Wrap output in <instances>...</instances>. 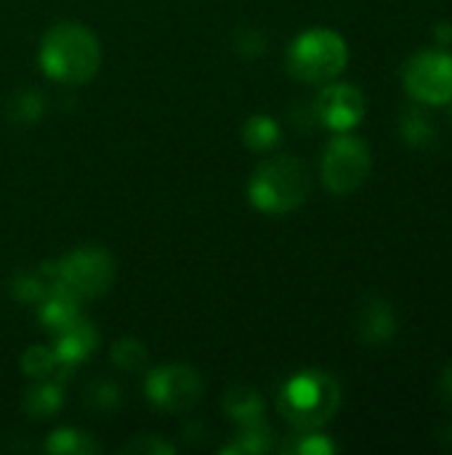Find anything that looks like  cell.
<instances>
[{
    "instance_id": "6da1fadb",
    "label": "cell",
    "mask_w": 452,
    "mask_h": 455,
    "mask_svg": "<svg viewBox=\"0 0 452 455\" xmlns=\"http://www.w3.org/2000/svg\"><path fill=\"white\" fill-rule=\"evenodd\" d=\"M40 67L56 83H88L101 67L99 37L85 24L59 21L45 32L40 43Z\"/></svg>"
},
{
    "instance_id": "7a4b0ae2",
    "label": "cell",
    "mask_w": 452,
    "mask_h": 455,
    "mask_svg": "<svg viewBox=\"0 0 452 455\" xmlns=\"http://www.w3.org/2000/svg\"><path fill=\"white\" fill-rule=\"evenodd\" d=\"M277 408L296 432H317L336 419L341 387L325 371H301L280 389Z\"/></svg>"
},
{
    "instance_id": "3957f363",
    "label": "cell",
    "mask_w": 452,
    "mask_h": 455,
    "mask_svg": "<svg viewBox=\"0 0 452 455\" xmlns=\"http://www.w3.org/2000/svg\"><path fill=\"white\" fill-rule=\"evenodd\" d=\"M312 195V176L309 168L293 157V155H280L264 160L248 184V197L250 205L258 208L261 213H290L301 208Z\"/></svg>"
},
{
    "instance_id": "277c9868",
    "label": "cell",
    "mask_w": 452,
    "mask_h": 455,
    "mask_svg": "<svg viewBox=\"0 0 452 455\" xmlns=\"http://www.w3.org/2000/svg\"><path fill=\"white\" fill-rule=\"evenodd\" d=\"M349 64L346 40L328 27L301 32L288 48V72L301 83H330Z\"/></svg>"
},
{
    "instance_id": "5b68a950",
    "label": "cell",
    "mask_w": 452,
    "mask_h": 455,
    "mask_svg": "<svg viewBox=\"0 0 452 455\" xmlns=\"http://www.w3.org/2000/svg\"><path fill=\"white\" fill-rule=\"evenodd\" d=\"M370 168H373L370 147L352 131L336 133L328 141V147L322 152V165H320L322 184L328 187V192H333L338 197L357 192L368 181Z\"/></svg>"
},
{
    "instance_id": "8992f818",
    "label": "cell",
    "mask_w": 452,
    "mask_h": 455,
    "mask_svg": "<svg viewBox=\"0 0 452 455\" xmlns=\"http://www.w3.org/2000/svg\"><path fill=\"white\" fill-rule=\"evenodd\" d=\"M59 283L67 288L75 299L91 301L104 296L115 283V259L104 248L85 245L72 253H67L61 261H56Z\"/></svg>"
},
{
    "instance_id": "52a82bcc",
    "label": "cell",
    "mask_w": 452,
    "mask_h": 455,
    "mask_svg": "<svg viewBox=\"0 0 452 455\" xmlns=\"http://www.w3.org/2000/svg\"><path fill=\"white\" fill-rule=\"evenodd\" d=\"M402 85L418 104H450L452 53H448L445 48H426L413 53L402 67Z\"/></svg>"
},
{
    "instance_id": "ba28073f",
    "label": "cell",
    "mask_w": 452,
    "mask_h": 455,
    "mask_svg": "<svg viewBox=\"0 0 452 455\" xmlns=\"http://www.w3.org/2000/svg\"><path fill=\"white\" fill-rule=\"evenodd\" d=\"M147 400L163 411V413H184L189 408H194L202 397V376L181 363H168L160 365L155 371H149L147 381Z\"/></svg>"
},
{
    "instance_id": "9c48e42d",
    "label": "cell",
    "mask_w": 452,
    "mask_h": 455,
    "mask_svg": "<svg viewBox=\"0 0 452 455\" xmlns=\"http://www.w3.org/2000/svg\"><path fill=\"white\" fill-rule=\"evenodd\" d=\"M368 112L365 93L352 83H330L314 101V117L333 133L354 131Z\"/></svg>"
},
{
    "instance_id": "30bf717a",
    "label": "cell",
    "mask_w": 452,
    "mask_h": 455,
    "mask_svg": "<svg viewBox=\"0 0 452 455\" xmlns=\"http://www.w3.org/2000/svg\"><path fill=\"white\" fill-rule=\"evenodd\" d=\"M357 336L368 347H384L397 336V312L381 296H368L357 309Z\"/></svg>"
},
{
    "instance_id": "8fae6325",
    "label": "cell",
    "mask_w": 452,
    "mask_h": 455,
    "mask_svg": "<svg viewBox=\"0 0 452 455\" xmlns=\"http://www.w3.org/2000/svg\"><path fill=\"white\" fill-rule=\"evenodd\" d=\"M96 347H99V333L93 323H88L83 315L64 331L53 333V352L64 371H72L80 363H85L96 352Z\"/></svg>"
},
{
    "instance_id": "7c38bea8",
    "label": "cell",
    "mask_w": 452,
    "mask_h": 455,
    "mask_svg": "<svg viewBox=\"0 0 452 455\" xmlns=\"http://www.w3.org/2000/svg\"><path fill=\"white\" fill-rule=\"evenodd\" d=\"M59 285V272L56 261H48L37 269H24L11 280V296L19 304H32L37 307L53 288Z\"/></svg>"
},
{
    "instance_id": "4fadbf2b",
    "label": "cell",
    "mask_w": 452,
    "mask_h": 455,
    "mask_svg": "<svg viewBox=\"0 0 452 455\" xmlns=\"http://www.w3.org/2000/svg\"><path fill=\"white\" fill-rule=\"evenodd\" d=\"M37 317L43 323L45 331L59 333L67 325H72L80 317V299H75L67 288H61V283L37 304Z\"/></svg>"
},
{
    "instance_id": "5bb4252c",
    "label": "cell",
    "mask_w": 452,
    "mask_h": 455,
    "mask_svg": "<svg viewBox=\"0 0 452 455\" xmlns=\"http://www.w3.org/2000/svg\"><path fill=\"white\" fill-rule=\"evenodd\" d=\"M21 405H24L27 416L35 419V421L51 419V416H56V413L61 411V405H64V389H61L59 381L43 379V381H37L35 387L27 389Z\"/></svg>"
},
{
    "instance_id": "9a60e30c",
    "label": "cell",
    "mask_w": 452,
    "mask_h": 455,
    "mask_svg": "<svg viewBox=\"0 0 452 455\" xmlns=\"http://www.w3.org/2000/svg\"><path fill=\"white\" fill-rule=\"evenodd\" d=\"M224 413L234 424H250L264 419V397L253 387H232L224 397Z\"/></svg>"
},
{
    "instance_id": "2e32d148",
    "label": "cell",
    "mask_w": 452,
    "mask_h": 455,
    "mask_svg": "<svg viewBox=\"0 0 452 455\" xmlns=\"http://www.w3.org/2000/svg\"><path fill=\"white\" fill-rule=\"evenodd\" d=\"M274 448V435L264 419L242 424L234 440L224 448V453H269Z\"/></svg>"
},
{
    "instance_id": "e0dca14e",
    "label": "cell",
    "mask_w": 452,
    "mask_h": 455,
    "mask_svg": "<svg viewBox=\"0 0 452 455\" xmlns=\"http://www.w3.org/2000/svg\"><path fill=\"white\" fill-rule=\"evenodd\" d=\"M242 141L253 152H272L282 141L280 123L269 115H253L242 128Z\"/></svg>"
},
{
    "instance_id": "ac0fdd59",
    "label": "cell",
    "mask_w": 452,
    "mask_h": 455,
    "mask_svg": "<svg viewBox=\"0 0 452 455\" xmlns=\"http://www.w3.org/2000/svg\"><path fill=\"white\" fill-rule=\"evenodd\" d=\"M45 451L53 455H88L99 453V443L80 429H56L48 437Z\"/></svg>"
},
{
    "instance_id": "d6986e66",
    "label": "cell",
    "mask_w": 452,
    "mask_h": 455,
    "mask_svg": "<svg viewBox=\"0 0 452 455\" xmlns=\"http://www.w3.org/2000/svg\"><path fill=\"white\" fill-rule=\"evenodd\" d=\"M400 136L408 147L413 149H426L434 144V125L432 120L418 112V109H408L400 120Z\"/></svg>"
},
{
    "instance_id": "ffe728a7",
    "label": "cell",
    "mask_w": 452,
    "mask_h": 455,
    "mask_svg": "<svg viewBox=\"0 0 452 455\" xmlns=\"http://www.w3.org/2000/svg\"><path fill=\"white\" fill-rule=\"evenodd\" d=\"M21 371L29 376V379H35V381H43V379H53L59 371H64L61 368V363H59V357H56V352H53V347H29L24 355H21Z\"/></svg>"
},
{
    "instance_id": "44dd1931",
    "label": "cell",
    "mask_w": 452,
    "mask_h": 455,
    "mask_svg": "<svg viewBox=\"0 0 452 455\" xmlns=\"http://www.w3.org/2000/svg\"><path fill=\"white\" fill-rule=\"evenodd\" d=\"M43 112H45V99L35 88L16 91L8 99V117L13 123H37L43 117Z\"/></svg>"
},
{
    "instance_id": "7402d4cb",
    "label": "cell",
    "mask_w": 452,
    "mask_h": 455,
    "mask_svg": "<svg viewBox=\"0 0 452 455\" xmlns=\"http://www.w3.org/2000/svg\"><path fill=\"white\" fill-rule=\"evenodd\" d=\"M112 363H115V368H120L125 373H136V371H141L149 363V352H147V347L139 339L125 336V339L115 341Z\"/></svg>"
},
{
    "instance_id": "603a6c76",
    "label": "cell",
    "mask_w": 452,
    "mask_h": 455,
    "mask_svg": "<svg viewBox=\"0 0 452 455\" xmlns=\"http://www.w3.org/2000/svg\"><path fill=\"white\" fill-rule=\"evenodd\" d=\"M85 403L101 413L107 411H115L120 405V387L112 384V381H93L88 389H85Z\"/></svg>"
},
{
    "instance_id": "cb8c5ba5",
    "label": "cell",
    "mask_w": 452,
    "mask_h": 455,
    "mask_svg": "<svg viewBox=\"0 0 452 455\" xmlns=\"http://www.w3.org/2000/svg\"><path fill=\"white\" fill-rule=\"evenodd\" d=\"M288 451L298 455H333L338 448L317 429V432H298V437L293 440V445H288Z\"/></svg>"
},
{
    "instance_id": "d4e9b609",
    "label": "cell",
    "mask_w": 452,
    "mask_h": 455,
    "mask_svg": "<svg viewBox=\"0 0 452 455\" xmlns=\"http://www.w3.org/2000/svg\"><path fill=\"white\" fill-rule=\"evenodd\" d=\"M234 48L245 59H258L266 51V35L261 29H256V27H242L234 35Z\"/></svg>"
},
{
    "instance_id": "484cf974",
    "label": "cell",
    "mask_w": 452,
    "mask_h": 455,
    "mask_svg": "<svg viewBox=\"0 0 452 455\" xmlns=\"http://www.w3.org/2000/svg\"><path fill=\"white\" fill-rule=\"evenodd\" d=\"M125 451H131V453H160V455L173 453V448H170L168 443H163V440H152V437H141V440H136V443H128V445H125Z\"/></svg>"
},
{
    "instance_id": "4316f807",
    "label": "cell",
    "mask_w": 452,
    "mask_h": 455,
    "mask_svg": "<svg viewBox=\"0 0 452 455\" xmlns=\"http://www.w3.org/2000/svg\"><path fill=\"white\" fill-rule=\"evenodd\" d=\"M440 397L448 408H452V363H448L440 373Z\"/></svg>"
},
{
    "instance_id": "83f0119b",
    "label": "cell",
    "mask_w": 452,
    "mask_h": 455,
    "mask_svg": "<svg viewBox=\"0 0 452 455\" xmlns=\"http://www.w3.org/2000/svg\"><path fill=\"white\" fill-rule=\"evenodd\" d=\"M434 40L440 43V48L452 45V21H440V24L434 27Z\"/></svg>"
}]
</instances>
